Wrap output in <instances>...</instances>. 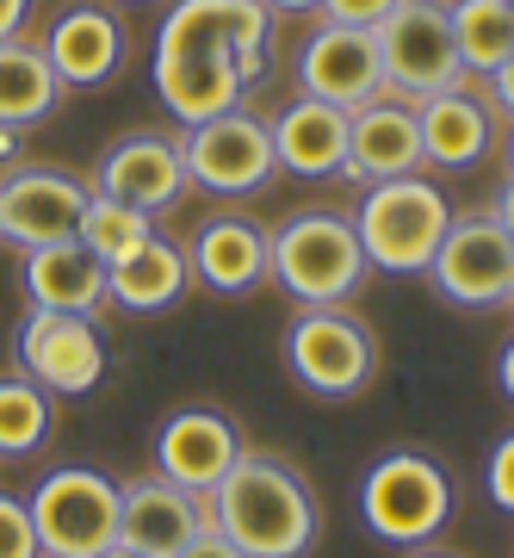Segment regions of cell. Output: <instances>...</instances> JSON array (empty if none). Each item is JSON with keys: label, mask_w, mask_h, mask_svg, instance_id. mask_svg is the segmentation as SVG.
Wrapping results in <instances>:
<instances>
[{"label": "cell", "mask_w": 514, "mask_h": 558, "mask_svg": "<svg viewBox=\"0 0 514 558\" xmlns=\"http://www.w3.org/2000/svg\"><path fill=\"white\" fill-rule=\"evenodd\" d=\"M495 385H502V398L514 403V341L502 348V354H495Z\"/></svg>", "instance_id": "34"}, {"label": "cell", "mask_w": 514, "mask_h": 558, "mask_svg": "<svg viewBox=\"0 0 514 558\" xmlns=\"http://www.w3.org/2000/svg\"><path fill=\"white\" fill-rule=\"evenodd\" d=\"M378 62H384V94L391 100L421 106L428 94H446L465 81L453 44V13L446 0H396L391 13L378 20Z\"/></svg>", "instance_id": "5"}, {"label": "cell", "mask_w": 514, "mask_h": 558, "mask_svg": "<svg viewBox=\"0 0 514 558\" xmlns=\"http://www.w3.org/2000/svg\"><path fill=\"white\" fill-rule=\"evenodd\" d=\"M62 87L57 69L44 62L38 44L25 38H7L0 44V124H38L62 106Z\"/></svg>", "instance_id": "24"}, {"label": "cell", "mask_w": 514, "mask_h": 558, "mask_svg": "<svg viewBox=\"0 0 514 558\" xmlns=\"http://www.w3.org/2000/svg\"><path fill=\"white\" fill-rule=\"evenodd\" d=\"M297 87L310 100L335 106V112H359V106L384 100V62H378V38L354 32V25H322L297 50Z\"/></svg>", "instance_id": "13"}, {"label": "cell", "mask_w": 514, "mask_h": 558, "mask_svg": "<svg viewBox=\"0 0 514 558\" xmlns=\"http://www.w3.org/2000/svg\"><path fill=\"white\" fill-rule=\"evenodd\" d=\"M174 558H242V553H236V546H230V539L218 534V527H198V534L186 539V546H180Z\"/></svg>", "instance_id": "31"}, {"label": "cell", "mask_w": 514, "mask_h": 558, "mask_svg": "<svg viewBox=\"0 0 514 558\" xmlns=\"http://www.w3.org/2000/svg\"><path fill=\"white\" fill-rule=\"evenodd\" d=\"M509 174H514V137H509Z\"/></svg>", "instance_id": "38"}, {"label": "cell", "mask_w": 514, "mask_h": 558, "mask_svg": "<svg viewBox=\"0 0 514 558\" xmlns=\"http://www.w3.org/2000/svg\"><path fill=\"white\" fill-rule=\"evenodd\" d=\"M260 7H267V13H317L322 0H260Z\"/></svg>", "instance_id": "36"}, {"label": "cell", "mask_w": 514, "mask_h": 558, "mask_svg": "<svg viewBox=\"0 0 514 558\" xmlns=\"http://www.w3.org/2000/svg\"><path fill=\"white\" fill-rule=\"evenodd\" d=\"M416 124H421V161H435V168H472L490 149V112L465 94V81L446 87V94H428L416 106Z\"/></svg>", "instance_id": "23"}, {"label": "cell", "mask_w": 514, "mask_h": 558, "mask_svg": "<svg viewBox=\"0 0 514 558\" xmlns=\"http://www.w3.org/2000/svg\"><path fill=\"white\" fill-rule=\"evenodd\" d=\"M186 267H193L198 286H211L218 299H242L267 279V230L248 218H211L198 223L193 248H186Z\"/></svg>", "instance_id": "19"}, {"label": "cell", "mask_w": 514, "mask_h": 558, "mask_svg": "<svg viewBox=\"0 0 514 558\" xmlns=\"http://www.w3.org/2000/svg\"><path fill=\"white\" fill-rule=\"evenodd\" d=\"M198 527H211L205 497H193V490H180L168 478L119 484V539L124 546H137L149 558H174Z\"/></svg>", "instance_id": "15"}, {"label": "cell", "mask_w": 514, "mask_h": 558, "mask_svg": "<svg viewBox=\"0 0 514 558\" xmlns=\"http://www.w3.org/2000/svg\"><path fill=\"white\" fill-rule=\"evenodd\" d=\"M359 515L391 546H421L453 515V478L428 453H384L359 478Z\"/></svg>", "instance_id": "6"}, {"label": "cell", "mask_w": 514, "mask_h": 558, "mask_svg": "<svg viewBox=\"0 0 514 558\" xmlns=\"http://www.w3.org/2000/svg\"><path fill=\"white\" fill-rule=\"evenodd\" d=\"M44 62L57 69L62 87H106L124 62V25L106 7H69L50 32H44Z\"/></svg>", "instance_id": "18"}, {"label": "cell", "mask_w": 514, "mask_h": 558, "mask_svg": "<svg viewBox=\"0 0 514 558\" xmlns=\"http://www.w3.org/2000/svg\"><path fill=\"white\" fill-rule=\"evenodd\" d=\"M44 558H99L119 546V484L94 465H62L25 497Z\"/></svg>", "instance_id": "7"}, {"label": "cell", "mask_w": 514, "mask_h": 558, "mask_svg": "<svg viewBox=\"0 0 514 558\" xmlns=\"http://www.w3.org/2000/svg\"><path fill=\"white\" fill-rule=\"evenodd\" d=\"M396 0H322L317 13L322 25H354V32H378V20L391 13Z\"/></svg>", "instance_id": "30"}, {"label": "cell", "mask_w": 514, "mask_h": 558, "mask_svg": "<svg viewBox=\"0 0 514 558\" xmlns=\"http://www.w3.org/2000/svg\"><path fill=\"white\" fill-rule=\"evenodd\" d=\"M242 459V440H236V422L223 410H174V416L156 428V478L193 490V497H211L223 484V472Z\"/></svg>", "instance_id": "14"}, {"label": "cell", "mask_w": 514, "mask_h": 558, "mask_svg": "<svg viewBox=\"0 0 514 558\" xmlns=\"http://www.w3.org/2000/svg\"><path fill=\"white\" fill-rule=\"evenodd\" d=\"M490 94H495V106H502V112L514 119V57H509V62H502V69L490 75Z\"/></svg>", "instance_id": "33"}, {"label": "cell", "mask_w": 514, "mask_h": 558, "mask_svg": "<svg viewBox=\"0 0 514 558\" xmlns=\"http://www.w3.org/2000/svg\"><path fill=\"white\" fill-rule=\"evenodd\" d=\"M25 299L32 311H75V317H94L106 304V260H94L81 242H50V248H32L25 255Z\"/></svg>", "instance_id": "21"}, {"label": "cell", "mask_w": 514, "mask_h": 558, "mask_svg": "<svg viewBox=\"0 0 514 558\" xmlns=\"http://www.w3.org/2000/svg\"><path fill=\"white\" fill-rule=\"evenodd\" d=\"M99 558H149V553H137V546H124V539H119V546H106Z\"/></svg>", "instance_id": "37"}, {"label": "cell", "mask_w": 514, "mask_h": 558, "mask_svg": "<svg viewBox=\"0 0 514 558\" xmlns=\"http://www.w3.org/2000/svg\"><path fill=\"white\" fill-rule=\"evenodd\" d=\"M267 131H273V161L292 168V174L322 180V174H341L347 168V112L310 100V94L285 106Z\"/></svg>", "instance_id": "20"}, {"label": "cell", "mask_w": 514, "mask_h": 558, "mask_svg": "<svg viewBox=\"0 0 514 558\" xmlns=\"http://www.w3.org/2000/svg\"><path fill=\"white\" fill-rule=\"evenodd\" d=\"M0 558H44L32 509L20 497H7V490H0Z\"/></svg>", "instance_id": "28"}, {"label": "cell", "mask_w": 514, "mask_h": 558, "mask_svg": "<svg viewBox=\"0 0 514 558\" xmlns=\"http://www.w3.org/2000/svg\"><path fill=\"white\" fill-rule=\"evenodd\" d=\"M453 223V205L435 180H372L354 211V236L366 248V267L378 274H428L440 236Z\"/></svg>", "instance_id": "3"}, {"label": "cell", "mask_w": 514, "mask_h": 558, "mask_svg": "<svg viewBox=\"0 0 514 558\" xmlns=\"http://www.w3.org/2000/svg\"><path fill=\"white\" fill-rule=\"evenodd\" d=\"M421 558H446V553H421Z\"/></svg>", "instance_id": "39"}, {"label": "cell", "mask_w": 514, "mask_h": 558, "mask_svg": "<svg viewBox=\"0 0 514 558\" xmlns=\"http://www.w3.org/2000/svg\"><path fill=\"white\" fill-rule=\"evenodd\" d=\"M25 20H32V0H0V44H7V38H20Z\"/></svg>", "instance_id": "32"}, {"label": "cell", "mask_w": 514, "mask_h": 558, "mask_svg": "<svg viewBox=\"0 0 514 558\" xmlns=\"http://www.w3.org/2000/svg\"><path fill=\"white\" fill-rule=\"evenodd\" d=\"M94 199V186L75 180L69 168H13L0 180V242L13 248H50V242H75L81 211Z\"/></svg>", "instance_id": "12"}, {"label": "cell", "mask_w": 514, "mask_h": 558, "mask_svg": "<svg viewBox=\"0 0 514 558\" xmlns=\"http://www.w3.org/2000/svg\"><path fill=\"white\" fill-rule=\"evenodd\" d=\"M180 161H186V180L205 186V193H223V199H236V193H255L267 186L273 174V131L255 119V112H218V119L205 124H186V137H180Z\"/></svg>", "instance_id": "11"}, {"label": "cell", "mask_w": 514, "mask_h": 558, "mask_svg": "<svg viewBox=\"0 0 514 558\" xmlns=\"http://www.w3.org/2000/svg\"><path fill=\"white\" fill-rule=\"evenodd\" d=\"M273 20L260 0H180L156 32V94L180 124L236 112L267 69Z\"/></svg>", "instance_id": "1"}, {"label": "cell", "mask_w": 514, "mask_h": 558, "mask_svg": "<svg viewBox=\"0 0 514 558\" xmlns=\"http://www.w3.org/2000/svg\"><path fill=\"white\" fill-rule=\"evenodd\" d=\"M495 223L514 236V174H509V186H502V199H495Z\"/></svg>", "instance_id": "35"}, {"label": "cell", "mask_w": 514, "mask_h": 558, "mask_svg": "<svg viewBox=\"0 0 514 558\" xmlns=\"http://www.w3.org/2000/svg\"><path fill=\"white\" fill-rule=\"evenodd\" d=\"M267 274L304 311L341 304L366 279V248L354 236V218H335V211H297V218H285L267 236Z\"/></svg>", "instance_id": "4"}, {"label": "cell", "mask_w": 514, "mask_h": 558, "mask_svg": "<svg viewBox=\"0 0 514 558\" xmlns=\"http://www.w3.org/2000/svg\"><path fill=\"white\" fill-rule=\"evenodd\" d=\"M186 279H193L186 255H180L168 236H149L143 248H131L124 260L106 267V304H119V311H131V317H156V311L180 304Z\"/></svg>", "instance_id": "22"}, {"label": "cell", "mask_w": 514, "mask_h": 558, "mask_svg": "<svg viewBox=\"0 0 514 558\" xmlns=\"http://www.w3.org/2000/svg\"><path fill=\"white\" fill-rule=\"evenodd\" d=\"M285 373H292L310 398H354L378 373V341L359 317L341 304L322 311H297L285 329Z\"/></svg>", "instance_id": "8"}, {"label": "cell", "mask_w": 514, "mask_h": 558, "mask_svg": "<svg viewBox=\"0 0 514 558\" xmlns=\"http://www.w3.org/2000/svg\"><path fill=\"white\" fill-rule=\"evenodd\" d=\"M421 168V124L409 100H372L347 112V168L354 180H403Z\"/></svg>", "instance_id": "17"}, {"label": "cell", "mask_w": 514, "mask_h": 558, "mask_svg": "<svg viewBox=\"0 0 514 558\" xmlns=\"http://www.w3.org/2000/svg\"><path fill=\"white\" fill-rule=\"evenodd\" d=\"M435 292L458 311H495L514 304V236L495 223V211H472L453 218L440 236L435 260H428Z\"/></svg>", "instance_id": "9"}, {"label": "cell", "mask_w": 514, "mask_h": 558, "mask_svg": "<svg viewBox=\"0 0 514 558\" xmlns=\"http://www.w3.org/2000/svg\"><path fill=\"white\" fill-rule=\"evenodd\" d=\"M13 360L50 398H87L106 379V336L94 317L75 311H25L13 329Z\"/></svg>", "instance_id": "10"}, {"label": "cell", "mask_w": 514, "mask_h": 558, "mask_svg": "<svg viewBox=\"0 0 514 558\" xmlns=\"http://www.w3.org/2000/svg\"><path fill=\"white\" fill-rule=\"evenodd\" d=\"M205 515L242 558H304L317 539L310 484L273 453H242L205 497Z\"/></svg>", "instance_id": "2"}, {"label": "cell", "mask_w": 514, "mask_h": 558, "mask_svg": "<svg viewBox=\"0 0 514 558\" xmlns=\"http://www.w3.org/2000/svg\"><path fill=\"white\" fill-rule=\"evenodd\" d=\"M186 186H193V180H186L180 143H168V137H124V143H112L106 161H99V180H94V193L137 205V211H149V218L168 211Z\"/></svg>", "instance_id": "16"}, {"label": "cell", "mask_w": 514, "mask_h": 558, "mask_svg": "<svg viewBox=\"0 0 514 558\" xmlns=\"http://www.w3.org/2000/svg\"><path fill=\"white\" fill-rule=\"evenodd\" d=\"M484 490H490V502L502 509V515H514V435L495 440L490 465H484Z\"/></svg>", "instance_id": "29"}, {"label": "cell", "mask_w": 514, "mask_h": 558, "mask_svg": "<svg viewBox=\"0 0 514 558\" xmlns=\"http://www.w3.org/2000/svg\"><path fill=\"white\" fill-rule=\"evenodd\" d=\"M156 236L149 230V211H137V205H124V199H106V193H94L87 199V211H81V230H75V242L87 248L94 260H124L131 248H143V242Z\"/></svg>", "instance_id": "26"}, {"label": "cell", "mask_w": 514, "mask_h": 558, "mask_svg": "<svg viewBox=\"0 0 514 558\" xmlns=\"http://www.w3.org/2000/svg\"><path fill=\"white\" fill-rule=\"evenodd\" d=\"M446 13H453V44L465 75L490 81L514 57V0H453Z\"/></svg>", "instance_id": "25"}, {"label": "cell", "mask_w": 514, "mask_h": 558, "mask_svg": "<svg viewBox=\"0 0 514 558\" xmlns=\"http://www.w3.org/2000/svg\"><path fill=\"white\" fill-rule=\"evenodd\" d=\"M50 435V391L25 379H0V459L38 453V440Z\"/></svg>", "instance_id": "27"}]
</instances>
